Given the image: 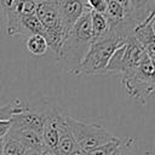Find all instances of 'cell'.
Returning <instances> with one entry per match:
<instances>
[{"label":"cell","instance_id":"1","mask_svg":"<svg viewBox=\"0 0 155 155\" xmlns=\"http://www.w3.org/2000/svg\"><path fill=\"white\" fill-rule=\"evenodd\" d=\"M92 44V29L90 10H87L67 33L57 59L63 68L71 71L82 62Z\"/></svg>","mask_w":155,"mask_h":155},{"label":"cell","instance_id":"2","mask_svg":"<svg viewBox=\"0 0 155 155\" xmlns=\"http://www.w3.org/2000/svg\"><path fill=\"white\" fill-rule=\"evenodd\" d=\"M126 40L114 36L108 33V35L101 40L92 41L86 56L82 62L71 71V74L81 75H104L105 67L116 48H119Z\"/></svg>","mask_w":155,"mask_h":155},{"label":"cell","instance_id":"3","mask_svg":"<svg viewBox=\"0 0 155 155\" xmlns=\"http://www.w3.org/2000/svg\"><path fill=\"white\" fill-rule=\"evenodd\" d=\"M121 82L128 97L145 104L155 90V63L145 56L132 70L121 75Z\"/></svg>","mask_w":155,"mask_h":155},{"label":"cell","instance_id":"4","mask_svg":"<svg viewBox=\"0 0 155 155\" xmlns=\"http://www.w3.org/2000/svg\"><path fill=\"white\" fill-rule=\"evenodd\" d=\"M65 121L73 133L78 148L84 150L86 154H88L90 151L94 150L101 145H104L119 138L99 125L86 124L80 120L73 119L68 115H65Z\"/></svg>","mask_w":155,"mask_h":155},{"label":"cell","instance_id":"5","mask_svg":"<svg viewBox=\"0 0 155 155\" xmlns=\"http://www.w3.org/2000/svg\"><path fill=\"white\" fill-rule=\"evenodd\" d=\"M35 15L44 27L45 38L47 40L48 48L58 57L67 33L62 25V21L58 13L57 0L38 4Z\"/></svg>","mask_w":155,"mask_h":155},{"label":"cell","instance_id":"6","mask_svg":"<svg viewBox=\"0 0 155 155\" xmlns=\"http://www.w3.org/2000/svg\"><path fill=\"white\" fill-rule=\"evenodd\" d=\"M145 56L147 53L143 46L132 35L119 48L114 51L105 67L104 74L116 73L122 75L136 68Z\"/></svg>","mask_w":155,"mask_h":155},{"label":"cell","instance_id":"7","mask_svg":"<svg viewBox=\"0 0 155 155\" xmlns=\"http://www.w3.org/2000/svg\"><path fill=\"white\" fill-rule=\"evenodd\" d=\"M63 115L59 110V108L51 102L46 113L44 127H42V140L45 148L50 149H57V143H58V128L59 124L63 119Z\"/></svg>","mask_w":155,"mask_h":155},{"label":"cell","instance_id":"8","mask_svg":"<svg viewBox=\"0 0 155 155\" xmlns=\"http://www.w3.org/2000/svg\"><path fill=\"white\" fill-rule=\"evenodd\" d=\"M57 7L65 33H68L76 21L90 10L87 0H57Z\"/></svg>","mask_w":155,"mask_h":155},{"label":"cell","instance_id":"9","mask_svg":"<svg viewBox=\"0 0 155 155\" xmlns=\"http://www.w3.org/2000/svg\"><path fill=\"white\" fill-rule=\"evenodd\" d=\"M8 136L16 138L21 143H23L30 151L40 154L42 149L45 148L44 140H42V134L40 132H36L34 130L29 128H22V127H10Z\"/></svg>","mask_w":155,"mask_h":155},{"label":"cell","instance_id":"10","mask_svg":"<svg viewBox=\"0 0 155 155\" xmlns=\"http://www.w3.org/2000/svg\"><path fill=\"white\" fill-rule=\"evenodd\" d=\"M154 23H155V13H150L144 21L138 23L133 30V36L134 39L143 46V48L153 42H155V29H154Z\"/></svg>","mask_w":155,"mask_h":155},{"label":"cell","instance_id":"11","mask_svg":"<svg viewBox=\"0 0 155 155\" xmlns=\"http://www.w3.org/2000/svg\"><path fill=\"white\" fill-rule=\"evenodd\" d=\"M78 148L76 142L73 137V133L65 121V115H63V119L59 124L58 128V143H57V151L59 155H69L73 150Z\"/></svg>","mask_w":155,"mask_h":155},{"label":"cell","instance_id":"12","mask_svg":"<svg viewBox=\"0 0 155 155\" xmlns=\"http://www.w3.org/2000/svg\"><path fill=\"white\" fill-rule=\"evenodd\" d=\"M90 17H91L92 41H97L105 38L109 31V23L105 15L90 10Z\"/></svg>","mask_w":155,"mask_h":155},{"label":"cell","instance_id":"13","mask_svg":"<svg viewBox=\"0 0 155 155\" xmlns=\"http://www.w3.org/2000/svg\"><path fill=\"white\" fill-rule=\"evenodd\" d=\"M23 107L24 105H22L18 101L6 104V105H0V137H4L7 134L11 127L12 115L18 113Z\"/></svg>","mask_w":155,"mask_h":155},{"label":"cell","instance_id":"14","mask_svg":"<svg viewBox=\"0 0 155 155\" xmlns=\"http://www.w3.org/2000/svg\"><path fill=\"white\" fill-rule=\"evenodd\" d=\"M155 0H131V15L137 23L144 21L153 13Z\"/></svg>","mask_w":155,"mask_h":155},{"label":"cell","instance_id":"15","mask_svg":"<svg viewBox=\"0 0 155 155\" xmlns=\"http://www.w3.org/2000/svg\"><path fill=\"white\" fill-rule=\"evenodd\" d=\"M25 47L28 52L33 56H44L48 51V44L46 38L39 34L28 36L25 40Z\"/></svg>","mask_w":155,"mask_h":155},{"label":"cell","instance_id":"16","mask_svg":"<svg viewBox=\"0 0 155 155\" xmlns=\"http://www.w3.org/2000/svg\"><path fill=\"white\" fill-rule=\"evenodd\" d=\"M30 150L16 138L6 134L4 136V151L2 155H27Z\"/></svg>","mask_w":155,"mask_h":155},{"label":"cell","instance_id":"17","mask_svg":"<svg viewBox=\"0 0 155 155\" xmlns=\"http://www.w3.org/2000/svg\"><path fill=\"white\" fill-rule=\"evenodd\" d=\"M120 143H121V139L117 138V139H115V140H113V142H109V143H107V144H104V145H101V147L96 148L94 150L90 151L87 155H110V154L113 153V150H114Z\"/></svg>","mask_w":155,"mask_h":155},{"label":"cell","instance_id":"18","mask_svg":"<svg viewBox=\"0 0 155 155\" xmlns=\"http://www.w3.org/2000/svg\"><path fill=\"white\" fill-rule=\"evenodd\" d=\"M108 4H109V0H87L88 8L96 12H101V13L105 12Z\"/></svg>","mask_w":155,"mask_h":155},{"label":"cell","instance_id":"19","mask_svg":"<svg viewBox=\"0 0 155 155\" xmlns=\"http://www.w3.org/2000/svg\"><path fill=\"white\" fill-rule=\"evenodd\" d=\"M114 1H116L119 5H121L126 11L131 12V0H114Z\"/></svg>","mask_w":155,"mask_h":155},{"label":"cell","instance_id":"20","mask_svg":"<svg viewBox=\"0 0 155 155\" xmlns=\"http://www.w3.org/2000/svg\"><path fill=\"white\" fill-rule=\"evenodd\" d=\"M39 155H59L57 149H50V148H44L42 151Z\"/></svg>","mask_w":155,"mask_h":155},{"label":"cell","instance_id":"21","mask_svg":"<svg viewBox=\"0 0 155 155\" xmlns=\"http://www.w3.org/2000/svg\"><path fill=\"white\" fill-rule=\"evenodd\" d=\"M12 1H13V0H0V6H1L2 11H5V10L12 4Z\"/></svg>","mask_w":155,"mask_h":155},{"label":"cell","instance_id":"22","mask_svg":"<svg viewBox=\"0 0 155 155\" xmlns=\"http://www.w3.org/2000/svg\"><path fill=\"white\" fill-rule=\"evenodd\" d=\"M4 151V137H0V155H2Z\"/></svg>","mask_w":155,"mask_h":155},{"label":"cell","instance_id":"23","mask_svg":"<svg viewBox=\"0 0 155 155\" xmlns=\"http://www.w3.org/2000/svg\"><path fill=\"white\" fill-rule=\"evenodd\" d=\"M36 4H40V2H45V1H51V0H34Z\"/></svg>","mask_w":155,"mask_h":155},{"label":"cell","instance_id":"24","mask_svg":"<svg viewBox=\"0 0 155 155\" xmlns=\"http://www.w3.org/2000/svg\"><path fill=\"white\" fill-rule=\"evenodd\" d=\"M27 155H39L38 153H33V151H30V153H28Z\"/></svg>","mask_w":155,"mask_h":155},{"label":"cell","instance_id":"25","mask_svg":"<svg viewBox=\"0 0 155 155\" xmlns=\"http://www.w3.org/2000/svg\"><path fill=\"white\" fill-rule=\"evenodd\" d=\"M153 12H154V13H155V6H154V11H153Z\"/></svg>","mask_w":155,"mask_h":155},{"label":"cell","instance_id":"26","mask_svg":"<svg viewBox=\"0 0 155 155\" xmlns=\"http://www.w3.org/2000/svg\"><path fill=\"white\" fill-rule=\"evenodd\" d=\"M154 63H155V59H154Z\"/></svg>","mask_w":155,"mask_h":155}]
</instances>
